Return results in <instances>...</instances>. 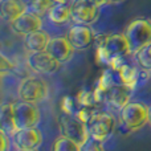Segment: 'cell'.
<instances>
[{"mask_svg": "<svg viewBox=\"0 0 151 151\" xmlns=\"http://www.w3.org/2000/svg\"><path fill=\"white\" fill-rule=\"evenodd\" d=\"M130 53L133 52L125 33H111L98 39L97 57L101 63L107 64L111 68H118L125 64L122 60Z\"/></svg>", "mask_w": 151, "mask_h": 151, "instance_id": "obj_1", "label": "cell"}, {"mask_svg": "<svg viewBox=\"0 0 151 151\" xmlns=\"http://www.w3.org/2000/svg\"><path fill=\"white\" fill-rule=\"evenodd\" d=\"M125 0H104L105 5H114V4H119V3H123Z\"/></svg>", "mask_w": 151, "mask_h": 151, "instance_id": "obj_27", "label": "cell"}, {"mask_svg": "<svg viewBox=\"0 0 151 151\" xmlns=\"http://www.w3.org/2000/svg\"><path fill=\"white\" fill-rule=\"evenodd\" d=\"M9 27L13 33L24 37V36H27V35L32 33V32L42 29V20H41V16L28 11V12H25L23 16L16 19L15 21H12V23L9 24Z\"/></svg>", "mask_w": 151, "mask_h": 151, "instance_id": "obj_12", "label": "cell"}, {"mask_svg": "<svg viewBox=\"0 0 151 151\" xmlns=\"http://www.w3.org/2000/svg\"><path fill=\"white\" fill-rule=\"evenodd\" d=\"M27 63H28V66L32 70L41 74H53L60 70L61 65H63L48 50L37 52V53H29L28 58H27Z\"/></svg>", "mask_w": 151, "mask_h": 151, "instance_id": "obj_9", "label": "cell"}, {"mask_svg": "<svg viewBox=\"0 0 151 151\" xmlns=\"http://www.w3.org/2000/svg\"><path fill=\"white\" fill-rule=\"evenodd\" d=\"M72 20L81 25H91L99 16V7L91 0H74L72 3Z\"/></svg>", "mask_w": 151, "mask_h": 151, "instance_id": "obj_8", "label": "cell"}, {"mask_svg": "<svg viewBox=\"0 0 151 151\" xmlns=\"http://www.w3.org/2000/svg\"><path fill=\"white\" fill-rule=\"evenodd\" d=\"M52 37L49 36V33L42 29L24 36V48L28 50L29 53H37V52H44L48 49Z\"/></svg>", "mask_w": 151, "mask_h": 151, "instance_id": "obj_16", "label": "cell"}, {"mask_svg": "<svg viewBox=\"0 0 151 151\" xmlns=\"http://www.w3.org/2000/svg\"><path fill=\"white\" fill-rule=\"evenodd\" d=\"M0 69H1V74H5L7 72H12L15 69L13 63L8 57H5L4 55L0 56Z\"/></svg>", "mask_w": 151, "mask_h": 151, "instance_id": "obj_24", "label": "cell"}, {"mask_svg": "<svg viewBox=\"0 0 151 151\" xmlns=\"http://www.w3.org/2000/svg\"><path fill=\"white\" fill-rule=\"evenodd\" d=\"M52 151H81V145L73 139L60 135L52 145Z\"/></svg>", "mask_w": 151, "mask_h": 151, "instance_id": "obj_19", "label": "cell"}, {"mask_svg": "<svg viewBox=\"0 0 151 151\" xmlns=\"http://www.w3.org/2000/svg\"><path fill=\"white\" fill-rule=\"evenodd\" d=\"M47 16L55 24H65L69 20H72V5L70 4H55Z\"/></svg>", "mask_w": 151, "mask_h": 151, "instance_id": "obj_18", "label": "cell"}, {"mask_svg": "<svg viewBox=\"0 0 151 151\" xmlns=\"http://www.w3.org/2000/svg\"><path fill=\"white\" fill-rule=\"evenodd\" d=\"M13 110H15V121L17 130L37 127L41 119V113L39 107L36 106V104H32V102L19 99L13 102Z\"/></svg>", "mask_w": 151, "mask_h": 151, "instance_id": "obj_7", "label": "cell"}, {"mask_svg": "<svg viewBox=\"0 0 151 151\" xmlns=\"http://www.w3.org/2000/svg\"><path fill=\"white\" fill-rule=\"evenodd\" d=\"M91 1H93L94 4H97L98 7H102V5H105L104 4V0H91Z\"/></svg>", "mask_w": 151, "mask_h": 151, "instance_id": "obj_28", "label": "cell"}, {"mask_svg": "<svg viewBox=\"0 0 151 151\" xmlns=\"http://www.w3.org/2000/svg\"><path fill=\"white\" fill-rule=\"evenodd\" d=\"M11 138L12 137L4 130H0V143H1V147H0V151H9L11 149Z\"/></svg>", "mask_w": 151, "mask_h": 151, "instance_id": "obj_25", "label": "cell"}, {"mask_svg": "<svg viewBox=\"0 0 151 151\" xmlns=\"http://www.w3.org/2000/svg\"><path fill=\"white\" fill-rule=\"evenodd\" d=\"M66 37L69 39L70 44L73 45L76 50H85L93 45L96 41V36L94 32L89 25H81V24H76L70 29H69Z\"/></svg>", "mask_w": 151, "mask_h": 151, "instance_id": "obj_13", "label": "cell"}, {"mask_svg": "<svg viewBox=\"0 0 151 151\" xmlns=\"http://www.w3.org/2000/svg\"><path fill=\"white\" fill-rule=\"evenodd\" d=\"M21 151H40L39 149H32V150H21Z\"/></svg>", "mask_w": 151, "mask_h": 151, "instance_id": "obj_31", "label": "cell"}, {"mask_svg": "<svg viewBox=\"0 0 151 151\" xmlns=\"http://www.w3.org/2000/svg\"><path fill=\"white\" fill-rule=\"evenodd\" d=\"M56 4H69V0H55Z\"/></svg>", "mask_w": 151, "mask_h": 151, "instance_id": "obj_29", "label": "cell"}, {"mask_svg": "<svg viewBox=\"0 0 151 151\" xmlns=\"http://www.w3.org/2000/svg\"><path fill=\"white\" fill-rule=\"evenodd\" d=\"M123 33L130 44L131 52L135 55L142 48L151 44V20L137 19L129 24Z\"/></svg>", "mask_w": 151, "mask_h": 151, "instance_id": "obj_5", "label": "cell"}, {"mask_svg": "<svg viewBox=\"0 0 151 151\" xmlns=\"http://www.w3.org/2000/svg\"><path fill=\"white\" fill-rule=\"evenodd\" d=\"M74 101L72 97H65L63 99V111L64 113H70V114H74L73 111V106H74Z\"/></svg>", "mask_w": 151, "mask_h": 151, "instance_id": "obj_26", "label": "cell"}, {"mask_svg": "<svg viewBox=\"0 0 151 151\" xmlns=\"http://www.w3.org/2000/svg\"><path fill=\"white\" fill-rule=\"evenodd\" d=\"M58 130L61 135L66 137L69 139H73L77 143L82 145L89 139L88 125L85 121H82L77 114L70 113H61L58 117Z\"/></svg>", "mask_w": 151, "mask_h": 151, "instance_id": "obj_3", "label": "cell"}, {"mask_svg": "<svg viewBox=\"0 0 151 151\" xmlns=\"http://www.w3.org/2000/svg\"><path fill=\"white\" fill-rule=\"evenodd\" d=\"M77 102L82 107H96L98 98H97L96 93L90 90H82L77 96Z\"/></svg>", "mask_w": 151, "mask_h": 151, "instance_id": "obj_22", "label": "cell"}, {"mask_svg": "<svg viewBox=\"0 0 151 151\" xmlns=\"http://www.w3.org/2000/svg\"><path fill=\"white\" fill-rule=\"evenodd\" d=\"M133 89L129 85H123V83H117V85L110 86L106 89L104 96V101L109 105L110 107L115 110H122L126 105L130 102L131 94H133Z\"/></svg>", "mask_w": 151, "mask_h": 151, "instance_id": "obj_10", "label": "cell"}, {"mask_svg": "<svg viewBox=\"0 0 151 151\" xmlns=\"http://www.w3.org/2000/svg\"><path fill=\"white\" fill-rule=\"evenodd\" d=\"M0 123H1V130L7 131L11 137L17 131L13 102H5V104L1 105V109H0Z\"/></svg>", "mask_w": 151, "mask_h": 151, "instance_id": "obj_17", "label": "cell"}, {"mask_svg": "<svg viewBox=\"0 0 151 151\" xmlns=\"http://www.w3.org/2000/svg\"><path fill=\"white\" fill-rule=\"evenodd\" d=\"M55 4V0H31L28 3V11L39 16H44L49 13V11Z\"/></svg>", "mask_w": 151, "mask_h": 151, "instance_id": "obj_20", "label": "cell"}, {"mask_svg": "<svg viewBox=\"0 0 151 151\" xmlns=\"http://www.w3.org/2000/svg\"><path fill=\"white\" fill-rule=\"evenodd\" d=\"M47 50L53 57L57 58L61 64H65L70 61L76 49L73 48V45L70 44L68 37L60 36V37H52Z\"/></svg>", "mask_w": 151, "mask_h": 151, "instance_id": "obj_14", "label": "cell"}, {"mask_svg": "<svg viewBox=\"0 0 151 151\" xmlns=\"http://www.w3.org/2000/svg\"><path fill=\"white\" fill-rule=\"evenodd\" d=\"M149 111L150 107L143 102L130 101L119 111L121 127L127 134L142 129L146 123H149Z\"/></svg>", "mask_w": 151, "mask_h": 151, "instance_id": "obj_2", "label": "cell"}, {"mask_svg": "<svg viewBox=\"0 0 151 151\" xmlns=\"http://www.w3.org/2000/svg\"><path fill=\"white\" fill-rule=\"evenodd\" d=\"M12 143L19 151L39 149L42 143V134L37 127L21 129L12 135Z\"/></svg>", "mask_w": 151, "mask_h": 151, "instance_id": "obj_11", "label": "cell"}, {"mask_svg": "<svg viewBox=\"0 0 151 151\" xmlns=\"http://www.w3.org/2000/svg\"><path fill=\"white\" fill-rule=\"evenodd\" d=\"M149 123L151 125V106H150V111H149Z\"/></svg>", "mask_w": 151, "mask_h": 151, "instance_id": "obj_30", "label": "cell"}, {"mask_svg": "<svg viewBox=\"0 0 151 151\" xmlns=\"http://www.w3.org/2000/svg\"><path fill=\"white\" fill-rule=\"evenodd\" d=\"M48 94H49L48 83L36 76H28L23 78L21 82L19 83L17 97L21 101L37 104V102L45 101L48 98Z\"/></svg>", "mask_w": 151, "mask_h": 151, "instance_id": "obj_4", "label": "cell"}, {"mask_svg": "<svg viewBox=\"0 0 151 151\" xmlns=\"http://www.w3.org/2000/svg\"><path fill=\"white\" fill-rule=\"evenodd\" d=\"M89 135L98 141H106L117 127V121L113 114L107 111H94L90 119L86 122Z\"/></svg>", "mask_w": 151, "mask_h": 151, "instance_id": "obj_6", "label": "cell"}, {"mask_svg": "<svg viewBox=\"0 0 151 151\" xmlns=\"http://www.w3.org/2000/svg\"><path fill=\"white\" fill-rule=\"evenodd\" d=\"M0 8H1L3 20L11 24L25 12H28V3L24 0H1Z\"/></svg>", "mask_w": 151, "mask_h": 151, "instance_id": "obj_15", "label": "cell"}, {"mask_svg": "<svg viewBox=\"0 0 151 151\" xmlns=\"http://www.w3.org/2000/svg\"><path fill=\"white\" fill-rule=\"evenodd\" d=\"M135 60L142 70L151 73V44L135 53Z\"/></svg>", "mask_w": 151, "mask_h": 151, "instance_id": "obj_21", "label": "cell"}, {"mask_svg": "<svg viewBox=\"0 0 151 151\" xmlns=\"http://www.w3.org/2000/svg\"><path fill=\"white\" fill-rule=\"evenodd\" d=\"M81 151H106L104 146V142L94 139L91 137H89V139L85 143L81 145Z\"/></svg>", "mask_w": 151, "mask_h": 151, "instance_id": "obj_23", "label": "cell"}]
</instances>
